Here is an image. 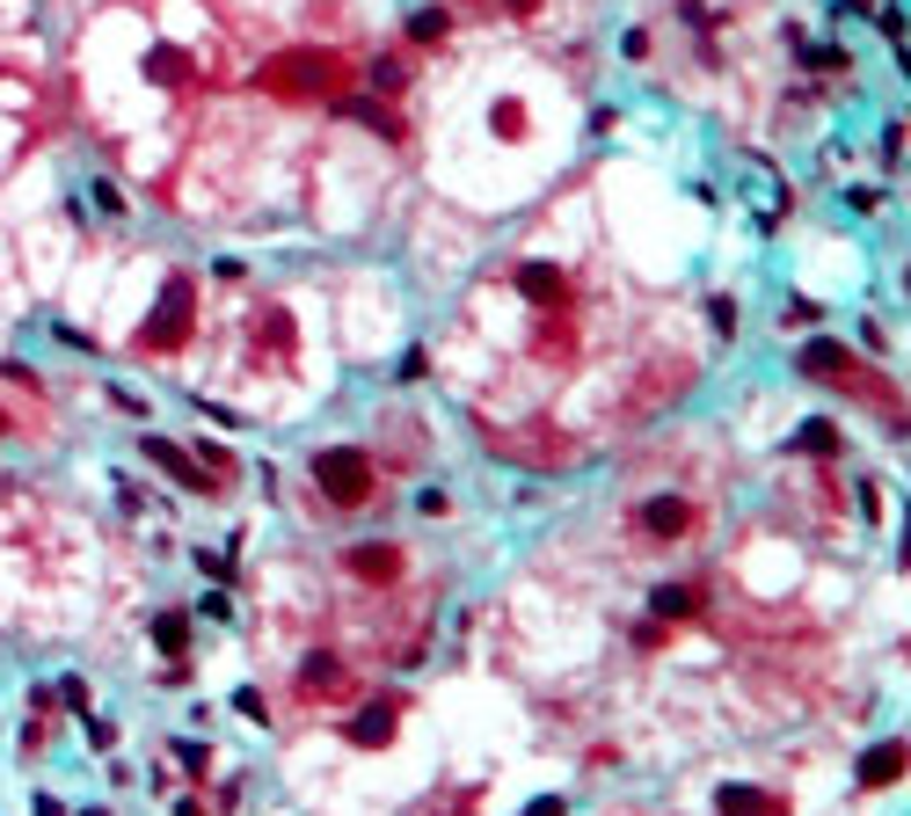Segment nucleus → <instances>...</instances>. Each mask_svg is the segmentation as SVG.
I'll return each mask as SVG.
<instances>
[{
	"label": "nucleus",
	"instance_id": "ddd939ff",
	"mask_svg": "<svg viewBox=\"0 0 911 816\" xmlns=\"http://www.w3.org/2000/svg\"><path fill=\"white\" fill-rule=\"evenodd\" d=\"M335 110H343V117H358V124H372L380 140H402V117H394L380 95H351V103H335Z\"/></svg>",
	"mask_w": 911,
	"mask_h": 816
},
{
	"label": "nucleus",
	"instance_id": "cd10ccee",
	"mask_svg": "<svg viewBox=\"0 0 911 816\" xmlns=\"http://www.w3.org/2000/svg\"><path fill=\"white\" fill-rule=\"evenodd\" d=\"M0 431H8V409H0Z\"/></svg>",
	"mask_w": 911,
	"mask_h": 816
},
{
	"label": "nucleus",
	"instance_id": "f257e3e1",
	"mask_svg": "<svg viewBox=\"0 0 911 816\" xmlns=\"http://www.w3.org/2000/svg\"><path fill=\"white\" fill-rule=\"evenodd\" d=\"M335 81H343V59L329 44H299V52H278L263 66V87L278 103H335Z\"/></svg>",
	"mask_w": 911,
	"mask_h": 816
},
{
	"label": "nucleus",
	"instance_id": "9b49d317",
	"mask_svg": "<svg viewBox=\"0 0 911 816\" xmlns=\"http://www.w3.org/2000/svg\"><path fill=\"white\" fill-rule=\"evenodd\" d=\"M715 809H752V816H773V809H788L780 795H766V787H744V781H729V787H715Z\"/></svg>",
	"mask_w": 911,
	"mask_h": 816
},
{
	"label": "nucleus",
	"instance_id": "412c9836",
	"mask_svg": "<svg viewBox=\"0 0 911 816\" xmlns=\"http://www.w3.org/2000/svg\"><path fill=\"white\" fill-rule=\"evenodd\" d=\"M372 87H380V95H402V87H408V66H402V59H380V66H372Z\"/></svg>",
	"mask_w": 911,
	"mask_h": 816
},
{
	"label": "nucleus",
	"instance_id": "a878e982",
	"mask_svg": "<svg viewBox=\"0 0 911 816\" xmlns=\"http://www.w3.org/2000/svg\"><path fill=\"white\" fill-rule=\"evenodd\" d=\"M234 707H241L248 722H270V707H263V693H256V685H241V700H234Z\"/></svg>",
	"mask_w": 911,
	"mask_h": 816
},
{
	"label": "nucleus",
	"instance_id": "a211bd4d",
	"mask_svg": "<svg viewBox=\"0 0 911 816\" xmlns=\"http://www.w3.org/2000/svg\"><path fill=\"white\" fill-rule=\"evenodd\" d=\"M809 73H846V44H809V52H795Z\"/></svg>",
	"mask_w": 911,
	"mask_h": 816
},
{
	"label": "nucleus",
	"instance_id": "0eeeda50",
	"mask_svg": "<svg viewBox=\"0 0 911 816\" xmlns=\"http://www.w3.org/2000/svg\"><path fill=\"white\" fill-rule=\"evenodd\" d=\"M642 525H649L656 539H685L693 525H701V510L685 504V496H649V504H642Z\"/></svg>",
	"mask_w": 911,
	"mask_h": 816
},
{
	"label": "nucleus",
	"instance_id": "4be33fe9",
	"mask_svg": "<svg viewBox=\"0 0 911 816\" xmlns=\"http://www.w3.org/2000/svg\"><path fill=\"white\" fill-rule=\"evenodd\" d=\"M183 73H190V66H183V59L168 52V44H161V52L146 59V81H183Z\"/></svg>",
	"mask_w": 911,
	"mask_h": 816
},
{
	"label": "nucleus",
	"instance_id": "7ed1b4c3",
	"mask_svg": "<svg viewBox=\"0 0 911 816\" xmlns=\"http://www.w3.org/2000/svg\"><path fill=\"white\" fill-rule=\"evenodd\" d=\"M314 488L329 496L335 510L372 504V459H365L358 445H329V452H314Z\"/></svg>",
	"mask_w": 911,
	"mask_h": 816
},
{
	"label": "nucleus",
	"instance_id": "bb28decb",
	"mask_svg": "<svg viewBox=\"0 0 911 816\" xmlns=\"http://www.w3.org/2000/svg\"><path fill=\"white\" fill-rule=\"evenodd\" d=\"M510 16H540V0H504Z\"/></svg>",
	"mask_w": 911,
	"mask_h": 816
},
{
	"label": "nucleus",
	"instance_id": "20e7f679",
	"mask_svg": "<svg viewBox=\"0 0 911 816\" xmlns=\"http://www.w3.org/2000/svg\"><path fill=\"white\" fill-rule=\"evenodd\" d=\"M146 459H154V467L168 474V482H183L190 496H211V488H219V474H211V467H197L190 452H183V445H168V437H146Z\"/></svg>",
	"mask_w": 911,
	"mask_h": 816
},
{
	"label": "nucleus",
	"instance_id": "5701e85b",
	"mask_svg": "<svg viewBox=\"0 0 911 816\" xmlns=\"http://www.w3.org/2000/svg\"><path fill=\"white\" fill-rule=\"evenodd\" d=\"M707 321H715V335L729 343L736 335V299H707Z\"/></svg>",
	"mask_w": 911,
	"mask_h": 816
},
{
	"label": "nucleus",
	"instance_id": "423d86ee",
	"mask_svg": "<svg viewBox=\"0 0 911 816\" xmlns=\"http://www.w3.org/2000/svg\"><path fill=\"white\" fill-rule=\"evenodd\" d=\"M795 372H803V380H846V372H853V350L831 343V335H809V343L795 350Z\"/></svg>",
	"mask_w": 911,
	"mask_h": 816
},
{
	"label": "nucleus",
	"instance_id": "b1692460",
	"mask_svg": "<svg viewBox=\"0 0 911 816\" xmlns=\"http://www.w3.org/2000/svg\"><path fill=\"white\" fill-rule=\"evenodd\" d=\"M81 722H89V744H95V751H110V744H117V722H103L95 707H81Z\"/></svg>",
	"mask_w": 911,
	"mask_h": 816
},
{
	"label": "nucleus",
	"instance_id": "6ab92c4d",
	"mask_svg": "<svg viewBox=\"0 0 911 816\" xmlns=\"http://www.w3.org/2000/svg\"><path fill=\"white\" fill-rule=\"evenodd\" d=\"M795 452H839V431H831V423H803V431H795Z\"/></svg>",
	"mask_w": 911,
	"mask_h": 816
},
{
	"label": "nucleus",
	"instance_id": "aec40b11",
	"mask_svg": "<svg viewBox=\"0 0 911 816\" xmlns=\"http://www.w3.org/2000/svg\"><path fill=\"white\" fill-rule=\"evenodd\" d=\"M496 140H526V103H496Z\"/></svg>",
	"mask_w": 911,
	"mask_h": 816
},
{
	"label": "nucleus",
	"instance_id": "6e6552de",
	"mask_svg": "<svg viewBox=\"0 0 911 816\" xmlns=\"http://www.w3.org/2000/svg\"><path fill=\"white\" fill-rule=\"evenodd\" d=\"M394 722H402V693H372V707L358 714L351 722V744H386V736H394Z\"/></svg>",
	"mask_w": 911,
	"mask_h": 816
},
{
	"label": "nucleus",
	"instance_id": "f3484780",
	"mask_svg": "<svg viewBox=\"0 0 911 816\" xmlns=\"http://www.w3.org/2000/svg\"><path fill=\"white\" fill-rule=\"evenodd\" d=\"M168 751H176V765L190 773V781H211V744H197V736H176Z\"/></svg>",
	"mask_w": 911,
	"mask_h": 816
},
{
	"label": "nucleus",
	"instance_id": "39448f33",
	"mask_svg": "<svg viewBox=\"0 0 911 816\" xmlns=\"http://www.w3.org/2000/svg\"><path fill=\"white\" fill-rule=\"evenodd\" d=\"M343 569H351L358 583H394V576H402V547H394V539H365V547H343Z\"/></svg>",
	"mask_w": 911,
	"mask_h": 816
},
{
	"label": "nucleus",
	"instance_id": "4468645a",
	"mask_svg": "<svg viewBox=\"0 0 911 816\" xmlns=\"http://www.w3.org/2000/svg\"><path fill=\"white\" fill-rule=\"evenodd\" d=\"M904 781V744H876V758L860 765V787H897Z\"/></svg>",
	"mask_w": 911,
	"mask_h": 816
},
{
	"label": "nucleus",
	"instance_id": "f8f14e48",
	"mask_svg": "<svg viewBox=\"0 0 911 816\" xmlns=\"http://www.w3.org/2000/svg\"><path fill=\"white\" fill-rule=\"evenodd\" d=\"M701 612V591H685V583H656L649 591V620H693Z\"/></svg>",
	"mask_w": 911,
	"mask_h": 816
},
{
	"label": "nucleus",
	"instance_id": "dca6fc26",
	"mask_svg": "<svg viewBox=\"0 0 911 816\" xmlns=\"http://www.w3.org/2000/svg\"><path fill=\"white\" fill-rule=\"evenodd\" d=\"M445 30H453L445 8H416V16H408V44H445Z\"/></svg>",
	"mask_w": 911,
	"mask_h": 816
},
{
	"label": "nucleus",
	"instance_id": "393cba45",
	"mask_svg": "<svg viewBox=\"0 0 911 816\" xmlns=\"http://www.w3.org/2000/svg\"><path fill=\"white\" fill-rule=\"evenodd\" d=\"M197 612H205V620H234V598L227 591H205V598H197Z\"/></svg>",
	"mask_w": 911,
	"mask_h": 816
},
{
	"label": "nucleus",
	"instance_id": "f03ea898",
	"mask_svg": "<svg viewBox=\"0 0 911 816\" xmlns=\"http://www.w3.org/2000/svg\"><path fill=\"white\" fill-rule=\"evenodd\" d=\"M190 321H197V278H168L161 285V299H154V313H146V329H139V343L154 350V358H168V350H183L190 343Z\"/></svg>",
	"mask_w": 911,
	"mask_h": 816
},
{
	"label": "nucleus",
	"instance_id": "1a4fd4ad",
	"mask_svg": "<svg viewBox=\"0 0 911 816\" xmlns=\"http://www.w3.org/2000/svg\"><path fill=\"white\" fill-rule=\"evenodd\" d=\"M335 685H343V657L335 649H314L299 663V700H335Z\"/></svg>",
	"mask_w": 911,
	"mask_h": 816
},
{
	"label": "nucleus",
	"instance_id": "2eb2a0df",
	"mask_svg": "<svg viewBox=\"0 0 911 816\" xmlns=\"http://www.w3.org/2000/svg\"><path fill=\"white\" fill-rule=\"evenodd\" d=\"M154 649L161 657H183V649H190V612H161L154 620Z\"/></svg>",
	"mask_w": 911,
	"mask_h": 816
},
{
	"label": "nucleus",
	"instance_id": "9d476101",
	"mask_svg": "<svg viewBox=\"0 0 911 816\" xmlns=\"http://www.w3.org/2000/svg\"><path fill=\"white\" fill-rule=\"evenodd\" d=\"M518 292H526L532 307H561V299H569V270H555V262H526V270H518Z\"/></svg>",
	"mask_w": 911,
	"mask_h": 816
}]
</instances>
